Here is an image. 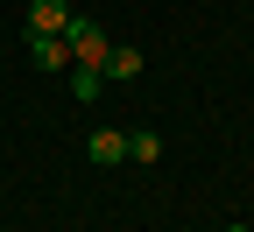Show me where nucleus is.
Returning a JSON list of instances; mask_svg holds the SVG:
<instances>
[{
  "label": "nucleus",
  "mask_w": 254,
  "mask_h": 232,
  "mask_svg": "<svg viewBox=\"0 0 254 232\" xmlns=\"http://www.w3.org/2000/svg\"><path fill=\"white\" fill-rule=\"evenodd\" d=\"M64 43H71V63H92V71H99V63H106V49H113V43H106L85 14H71V21H64Z\"/></svg>",
  "instance_id": "nucleus-1"
},
{
  "label": "nucleus",
  "mask_w": 254,
  "mask_h": 232,
  "mask_svg": "<svg viewBox=\"0 0 254 232\" xmlns=\"http://www.w3.org/2000/svg\"><path fill=\"white\" fill-rule=\"evenodd\" d=\"M64 21H71L64 0H28V36H64Z\"/></svg>",
  "instance_id": "nucleus-2"
},
{
  "label": "nucleus",
  "mask_w": 254,
  "mask_h": 232,
  "mask_svg": "<svg viewBox=\"0 0 254 232\" xmlns=\"http://www.w3.org/2000/svg\"><path fill=\"white\" fill-rule=\"evenodd\" d=\"M28 56H36V71H71V43L64 36H28Z\"/></svg>",
  "instance_id": "nucleus-3"
},
{
  "label": "nucleus",
  "mask_w": 254,
  "mask_h": 232,
  "mask_svg": "<svg viewBox=\"0 0 254 232\" xmlns=\"http://www.w3.org/2000/svg\"><path fill=\"white\" fill-rule=\"evenodd\" d=\"M85 155L99 162V169H113V162H127V134H113V127H99V134L85 141Z\"/></svg>",
  "instance_id": "nucleus-4"
},
{
  "label": "nucleus",
  "mask_w": 254,
  "mask_h": 232,
  "mask_svg": "<svg viewBox=\"0 0 254 232\" xmlns=\"http://www.w3.org/2000/svg\"><path fill=\"white\" fill-rule=\"evenodd\" d=\"M99 71H106V78H120V85H127V78H141V49H127V43H113Z\"/></svg>",
  "instance_id": "nucleus-5"
},
{
  "label": "nucleus",
  "mask_w": 254,
  "mask_h": 232,
  "mask_svg": "<svg viewBox=\"0 0 254 232\" xmlns=\"http://www.w3.org/2000/svg\"><path fill=\"white\" fill-rule=\"evenodd\" d=\"M99 85H106V71H92V63H71V98H78V106H92V98H99Z\"/></svg>",
  "instance_id": "nucleus-6"
},
{
  "label": "nucleus",
  "mask_w": 254,
  "mask_h": 232,
  "mask_svg": "<svg viewBox=\"0 0 254 232\" xmlns=\"http://www.w3.org/2000/svg\"><path fill=\"white\" fill-rule=\"evenodd\" d=\"M155 155H163L155 134H127V162H155Z\"/></svg>",
  "instance_id": "nucleus-7"
},
{
  "label": "nucleus",
  "mask_w": 254,
  "mask_h": 232,
  "mask_svg": "<svg viewBox=\"0 0 254 232\" xmlns=\"http://www.w3.org/2000/svg\"><path fill=\"white\" fill-rule=\"evenodd\" d=\"M226 232H247V225H226Z\"/></svg>",
  "instance_id": "nucleus-8"
},
{
  "label": "nucleus",
  "mask_w": 254,
  "mask_h": 232,
  "mask_svg": "<svg viewBox=\"0 0 254 232\" xmlns=\"http://www.w3.org/2000/svg\"><path fill=\"white\" fill-rule=\"evenodd\" d=\"M247 232H254V225H247Z\"/></svg>",
  "instance_id": "nucleus-9"
}]
</instances>
